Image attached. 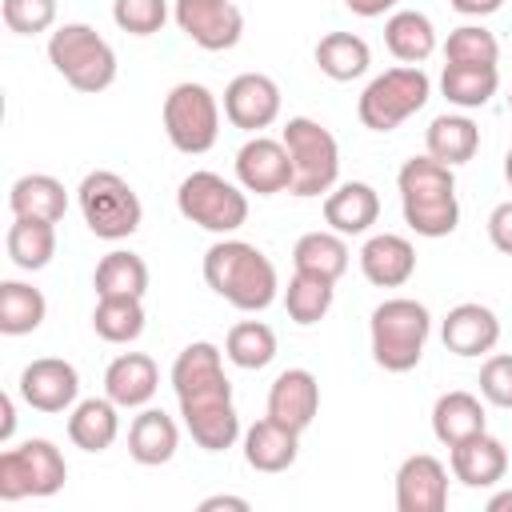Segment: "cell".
<instances>
[{"mask_svg":"<svg viewBox=\"0 0 512 512\" xmlns=\"http://www.w3.org/2000/svg\"><path fill=\"white\" fill-rule=\"evenodd\" d=\"M172 392L188 436L204 452H228L240 440V416L232 404V380L224 376V352L212 340H192L172 364Z\"/></svg>","mask_w":512,"mask_h":512,"instance_id":"obj_1","label":"cell"},{"mask_svg":"<svg viewBox=\"0 0 512 512\" xmlns=\"http://www.w3.org/2000/svg\"><path fill=\"white\" fill-rule=\"evenodd\" d=\"M204 284L240 312H264L280 296L276 264L236 236H224L204 252Z\"/></svg>","mask_w":512,"mask_h":512,"instance_id":"obj_2","label":"cell"},{"mask_svg":"<svg viewBox=\"0 0 512 512\" xmlns=\"http://www.w3.org/2000/svg\"><path fill=\"white\" fill-rule=\"evenodd\" d=\"M396 192L404 208V224L424 236L440 240L452 236L460 224V200H456V176L436 156H412L396 172Z\"/></svg>","mask_w":512,"mask_h":512,"instance_id":"obj_3","label":"cell"},{"mask_svg":"<svg viewBox=\"0 0 512 512\" xmlns=\"http://www.w3.org/2000/svg\"><path fill=\"white\" fill-rule=\"evenodd\" d=\"M432 336V312L412 296H388L372 308L368 340L372 360L384 372H412L424 356V344Z\"/></svg>","mask_w":512,"mask_h":512,"instance_id":"obj_4","label":"cell"},{"mask_svg":"<svg viewBox=\"0 0 512 512\" xmlns=\"http://www.w3.org/2000/svg\"><path fill=\"white\" fill-rule=\"evenodd\" d=\"M48 60H52V68H56L76 92H88V96L112 88L116 68H120L112 44H108L92 24H80V20L60 24V28L48 36Z\"/></svg>","mask_w":512,"mask_h":512,"instance_id":"obj_5","label":"cell"},{"mask_svg":"<svg viewBox=\"0 0 512 512\" xmlns=\"http://www.w3.org/2000/svg\"><path fill=\"white\" fill-rule=\"evenodd\" d=\"M432 96V80L420 64H400L368 80V88L356 100V116L368 132H392L408 116H416Z\"/></svg>","mask_w":512,"mask_h":512,"instance_id":"obj_6","label":"cell"},{"mask_svg":"<svg viewBox=\"0 0 512 512\" xmlns=\"http://www.w3.org/2000/svg\"><path fill=\"white\" fill-rule=\"evenodd\" d=\"M76 204H80L88 232L100 240H128L144 220V204H140L136 188L112 168L88 172L76 188Z\"/></svg>","mask_w":512,"mask_h":512,"instance_id":"obj_7","label":"cell"},{"mask_svg":"<svg viewBox=\"0 0 512 512\" xmlns=\"http://www.w3.org/2000/svg\"><path fill=\"white\" fill-rule=\"evenodd\" d=\"M284 148L292 156V196L308 200V196H320V192H332L336 188V176H340V144L336 136L312 120V116H292L284 124Z\"/></svg>","mask_w":512,"mask_h":512,"instance_id":"obj_8","label":"cell"},{"mask_svg":"<svg viewBox=\"0 0 512 512\" xmlns=\"http://www.w3.org/2000/svg\"><path fill=\"white\" fill-rule=\"evenodd\" d=\"M176 208L188 224L216 232V236H232L236 228H244L248 220V196L240 184L224 180L220 172H188L176 188Z\"/></svg>","mask_w":512,"mask_h":512,"instance_id":"obj_9","label":"cell"},{"mask_svg":"<svg viewBox=\"0 0 512 512\" xmlns=\"http://www.w3.org/2000/svg\"><path fill=\"white\" fill-rule=\"evenodd\" d=\"M164 132L172 140L176 152L184 156H204L216 136H220V100L212 96V88L184 80L164 96Z\"/></svg>","mask_w":512,"mask_h":512,"instance_id":"obj_10","label":"cell"},{"mask_svg":"<svg viewBox=\"0 0 512 512\" xmlns=\"http://www.w3.org/2000/svg\"><path fill=\"white\" fill-rule=\"evenodd\" d=\"M64 480H68L64 452L44 436H32L20 448L0 452V500L56 496L64 488Z\"/></svg>","mask_w":512,"mask_h":512,"instance_id":"obj_11","label":"cell"},{"mask_svg":"<svg viewBox=\"0 0 512 512\" xmlns=\"http://www.w3.org/2000/svg\"><path fill=\"white\" fill-rule=\"evenodd\" d=\"M172 20L204 52H228L244 36V12L232 0H176Z\"/></svg>","mask_w":512,"mask_h":512,"instance_id":"obj_12","label":"cell"},{"mask_svg":"<svg viewBox=\"0 0 512 512\" xmlns=\"http://www.w3.org/2000/svg\"><path fill=\"white\" fill-rule=\"evenodd\" d=\"M224 116L240 132H264L280 116V84L264 72H240L224 88Z\"/></svg>","mask_w":512,"mask_h":512,"instance_id":"obj_13","label":"cell"},{"mask_svg":"<svg viewBox=\"0 0 512 512\" xmlns=\"http://www.w3.org/2000/svg\"><path fill=\"white\" fill-rule=\"evenodd\" d=\"M236 180L244 192H256V196L288 192L292 188V156H288L284 140H272L260 132L252 140H244L236 152Z\"/></svg>","mask_w":512,"mask_h":512,"instance_id":"obj_14","label":"cell"},{"mask_svg":"<svg viewBox=\"0 0 512 512\" xmlns=\"http://www.w3.org/2000/svg\"><path fill=\"white\" fill-rule=\"evenodd\" d=\"M80 396V372L60 356H40L20 372V400L36 412H68Z\"/></svg>","mask_w":512,"mask_h":512,"instance_id":"obj_15","label":"cell"},{"mask_svg":"<svg viewBox=\"0 0 512 512\" xmlns=\"http://www.w3.org/2000/svg\"><path fill=\"white\" fill-rule=\"evenodd\" d=\"M396 508L400 512H444L448 508V468L416 452L396 468Z\"/></svg>","mask_w":512,"mask_h":512,"instance_id":"obj_16","label":"cell"},{"mask_svg":"<svg viewBox=\"0 0 512 512\" xmlns=\"http://www.w3.org/2000/svg\"><path fill=\"white\" fill-rule=\"evenodd\" d=\"M440 340L452 356H484L496 348L500 340V316L488 308V304H476V300H464L456 308H448L444 324H440Z\"/></svg>","mask_w":512,"mask_h":512,"instance_id":"obj_17","label":"cell"},{"mask_svg":"<svg viewBox=\"0 0 512 512\" xmlns=\"http://www.w3.org/2000/svg\"><path fill=\"white\" fill-rule=\"evenodd\" d=\"M320 412V380L308 368H284L268 388V416L292 432H304Z\"/></svg>","mask_w":512,"mask_h":512,"instance_id":"obj_18","label":"cell"},{"mask_svg":"<svg viewBox=\"0 0 512 512\" xmlns=\"http://www.w3.org/2000/svg\"><path fill=\"white\" fill-rule=\"evenodd\" d=\"M448 468H452V480H460L464 488H496L508 472V448L484 428L448 448Z\"/></svg>","mask_w":512,"mask_h":512,"instance_id":"obj_19","label":"cell"},{"mask_svg":"<svg viewBox=\"0 0 512 512\" xmlns=\"http://www.w3.org/2000/svg\"><path fill=\"white\" fill-rule=\"evenodd\" d=\"M360 272L376 288H404L416 276V248L400 232H376L360 248Z\"/></svg>","mask_w":512,"mask_h":512,"instance_id":"obj_20","label":"cell"},{"mask_svg":"<svg viewBox=\"0 0 512 512\" xmlns=\"http://www.w3.org/2000/svg\"><path fill=\"white\" fill-rule=\"evenodd\" d=\"M380 220V196L364 180H344L324 196V224L340 236H364Z\"/></svg>","mask_w":512,"mask_h":512,"instance_id":"obj_21","label":"cell"},{"mask_svg":"<svg viewBox=\"0 0 512 512\" xmlns=\"http://www.w3.org/2000/svg\"><path fill=\"white\" fill-rule=\"evenodd\" d=\"M160 388V368L144 352H120L104 368V396L120 408H144Z\"/></svg>","mask_w":512,"mask_h":512,"instance_id":"obj_22","label":"cell"},{"mask_svg":"<svg viewBox=\"0 0 512 512\" xmlns=\"http://www.w3.org/2000/svg\"><path fill=\"white\" fill-rule=\"evenodd\" d=\"M180 448V428L164 408H140L128 424V456L144 468H160L176 456Z\"/></svg>","mask_w":512,"mask_h":512,"instance_id":"obj_23","label":"cell"},{"mask_svg":"<svg viewBox=\"0 0 512 512\" xmlns=\"http://www.w3.org/2000/svg\"><path fill=\"white\" fill-rule=\"evenodd\" d=\"M296 456H300V432L276 424L272 416L256 420V424L244 432V464H248L252 472H268V476L288 472V468L296 464Z\"/></svg>","mask_w":512,"mask_h":512,"instance_id":"obj_24","label":"cell"},{"mask_svg":"<svg viewBox=\"0 0 512 512\" xmlns=\"http://www.w3.org/2000/svg\"><path fill=\"white\" fill-rule=\"evenodd\" d=\"M484 428H488V416H484V404H480L476 392L452 388V392L436 396V404H432V436L444 448H452V444H460V440H468V436H476Z\"/></svg>","mask_w":512,"mask_h":512,"instance_id":"obj_25","label":"cell"},{"mask_svg":"<svg viewBox=\"0 0 512 512\" xmlns=\"http://www.w3.org/2000/svg\"><path fill=\"white\" fill-rule=\"evenodd\" d=\"M120 436V404L108 396H88L72 404L68 416V440L84 452H104Z\"/></svg>","mask_w":512,"mask_h":512,"instance_id":"obj_26","label":"cell"},{"mask_svg":"<svg viewBox=\"0 0 512 512\" xmlns=\"http://www.w3.org/2000/svg\"><path fill=\"white\" fill-rule=\"evenodd\" d=\"M384 44L400 64H424L436 52V24L416 8H396L384 20Z\"/></svg>","mask_w":512,"mask_h":512,"instance_id":"obj_27","label":"cell"},{"mask_svg":"<svg viewBox=\"0 0 512 512\" xmlns=\"http://www.w3.org/2000/svg\"><path fill=\"white\" fill-rule=\"evenodd\" d=\"M8 208L12 216H32V220H52L60 224L68 212V192L56 176L48 172H28L8 188Z\"/></svg>","mask_w":512,"mask_h":512,"instance_id":"obj_28","label":"cell"},{"mask_svg":"<svg viewBox=\"0 0 512 512\" xmlns=\"http://www.w3.org/2000/svg\"><path fill=\"white\" fill-rule=\"evenodd\" d=\"M316 68L336 80V84H348V80H360L368 68H372V48L364 36L356 32H328L316 40Z\"/></svg>","mask_w":512,"mask_h":512,"instance_id":"obj_29","label":"cell"},{"mask_svg":"<svg viewBox=\"0 0 512 512\" xmlns=\"http://www.w3.org/2000/svg\"><path fill=\"white\" fill-rule=\"evenodd\" d=\"M424 148H428V156H436V160L448 164V168L468 164V160L476 156V148H480V128H476V120L464 116V112H444V116H436V120L428 124Z\"/></svg>","mask_w":512,"mask_h":512,"instance_id":"obj_30","label":"cell"},{"mask_svg":"<svg viewBox=\"0 0 512 512\" xmlns=\"http://www.w3.org/2000/svg\"><path fill=\"white\" fill-rule=\"evenodd\" d=\"M500 88V68L496 64H444L440 72V92L448 104L472 112L484 108Z\"/></svg>","mask_w":512,"mask_h":512,"instance_id":"obj_31","label":"cell"},{"mask_svg":"<svg viewBox=\"0 0 512 512\" xmlns=\"http://www.w3.org/2000/svg\"><path fill=\"white\" fill-rule=\"evenodd\" d=\"M348 240L340 232H304L292 248V264L296 272H308V276H324V280H340L348 272Z\"/></svg>","mask_w":512,"mask_h":512,"instance_id":"obj_32","label":"cell"},{"mask_svg":"<svg viewBox=\"0 0 512 512\" xmlns=\"http://www.w3.org/2000/svg\"><path fill=\"white\" fill-rule=\"evenodd\" d=\"M8 256L20 272H40L56 256V224L52 220H32V216H12L8 228Z\"/></svg>","mask_w":512,"mask_h":512,"instance_id":"obj_33","label":"cell"},{"mask_svg":"<svg viewBox=\"0 0 512 512\" xmlns=\"http://www.w3.org/2000/svg\"><path fill=\"white\" fill-rule=\"evenodd\" d=\"M92 288L96 296H140L148 292V264L144 256L128 252V248H112L108 256H100L96 272H92Z\"/></svg>","mask_w":512,"mask_h":512,"instance_id":"obj_34","label":"cell"},{"mask_svg":"<svg viewBox=\"0 0 512 512\" xmlns=\"http://www.w3.org/2000/svg\"><path fill=\"white\" fill-rule=\"evenodd\" d=\"M44 316H48V300L40 288H32L24 280L0 284V332L4 336H28L44 324Z\"/></svg>","mask_w":512,"mask_h":512,"instance_id":"obj_35","label":"cell"},{"mask_svg":"<svg viewBox=\"0 0 512 512\" xmlns=\"http://www.w3.org/2000/svg\"><path fill=\"white\" fill-rule=\"evenodd\" d=\"M92 328L108 344H132L144 332V300L140 296H96Z\"/></svg>","mask_w":512,"mask_h":512,"instance_id":"obj_36","label":"cell"},{"mask_svg":"<svg viewBox=\"0 0 512 512\" xmlns=\"http://www.w3.org/2000/svg\"><path fill=\"white\" fill-rule=\"evenodd\" d=\"M224 356L244 372H260L276 360V332L264 320H240L224 336Z\"/></svg>","mask_w":512,"mask_h":512,"instance_id":"obj_37","label":"cell"},{"mask_svg":"<svg viewBox=\"0 0 512 512\" xmlns=\"http://www.w3.org/2000/svg\"><path fill=\"white\" fill-rule=\"evenodd\" d=\"M336 300V284L324 280V276H308V272H292L288 288H284V308H288V320L308 328V324H320L328 316Z\"/></svg>","mask_w":512,"mask_h":512,"instance_id":"obj_38","label":"cell"},{"mask_svg":"<svg viewBox=\"0 0 512 512\" xmlns=\"http://www.w3.org/2000/svg\"><path fill=\"white\" fill-rule=\"evenodd\" d=\"M444 60L448 64H496L500 60V40L484 24H460L444 40Z\"/></svg>","mask_w":512,"mask_h":512,"instance_id":"obj_39","label":"cell"},{"mask_svg":"<svg viewBox=\"0 0 512 512\" xmlns=\"http://www.w3.org/2000/svg\"><path fill=\"white\" fill-rule=\"evenodd\" d=\"M112 20L128 36H156L168 20V0H112Z\"/></svg>","mask_w":512,"mask_h":512,"instance_id":"obj_40","label":"cell"},{"mask_svg":"<svg viewBox=\"0 0 512 512\" xmlns=\"http://www.w3.org/2000/svg\"><path fill=\"white\" fill-rule=\"evenodd\" d=\"M4 24L16 36H36L56 24V0H4Z\"/></svg>","mask_w":512,"mask_h":512,"instance_id":"obj_41","label":"cell"},{"mask_svg":"<svg viewBox=\"0 0 512 512\" xmlns=\"http://www.w3.org/2000/svg\"><path fill=\"white\" fill-rule=\"evenodd\" d=\"M480 396L496 408H512V356L508 352H496L480 364Z\"/></svg>","mask_w":512,"mask_h":512,"instance_id":"obj_42","label":"cell"},{"mask_svg":"<svg viewBox=\"0 0 512 512\" xmlns=\"http://www.w3.org/2000/svg\"><path fill=\"white\" fill-rule=\"evenodd\" d=\"M488 240H492L496 252L512 256V200H504L488 212Z\"/></svg>","mask_w":512,"mask_h":512,"instance_id":"obj_43","label":"cell"},{"mask_svg":"<svg viewBox=\"0 0 512 512\" xmlns=\"http://www.w3.org/2000/svg\"><path fill=\"white\" fill-rule=\"evenodd\" d=\"M400 0H344V8L352 12V16H364V20H376V16H384V12H392Z\"/></svg>","mask_w":512,"mask_h":512,"instance_id":"obj_44","label":"cell"},{"mask_svg":"<svg viewBox=\"0 0 512 512\" xmlns=\"http://www.w3.org/2000/svg\"><path fill=\"white\" fill-rule=\"evenodd\" d=\"M460 16H492V12H500V4L504 0H448Z\"/></svg>","mask_w":512,"mask_h":512,"instance_id":"obj_45","label":"cell"},{"mask_svg":"<svg viewBox=\"0 0 512 512\" xmlns=\"http://www.w3.org/2000/svg\"><path fill=\"white\" fill-rule=\"evenodd\" d=\"M220 508H232V512H248L252 504L244 500V496H208V500H200V512H220Z\"/></svg>","mask_w":512,"mask_h":512,"instance_id":"obj_46","label":"cell"},{"mask_svg":"<svg viewBox=\"0 0 512 512\" xmlns=\"http://www.w3.org/2000/svg\"><path fill=\"white\" fill-rule=\"evenodd\" d=\"M0 416H4V420H0V444H8V440H12V432H16V404H12V396H8V392L0 396Z\"/></svg>","mask_w":512,"mask_h":512,"instance_id":"obj_47","label":"cell"},{"mask_svg":"<svg viewBox=\"0 0 512 512\" xmlns=\"http://www.w3.org/2000/svg\"><path fill=\"white\" fill-rule=\"evenodd\" d=\"M488 512H512V488H504V492H496V496L488 500Z\"/></svg>","mask_w":512,"mask_h":512,"instance_id":"obj_48","label":"cell"},{"mask_svg":"<svg viewBox=\"0 0 512 512\" xmlns=\"http://www.w3.org/2000/svg\"><path fill=\"white\" fill-rule=\"evenodd\" d=\"M504 180H508V188H512V148L504 152Z\"/></svg>","mask_w":512,"mask_h":512,"instance_id":"obj_49","label":"cell"},{"mask_svg":"<svg viewBox=\"0 0 512 512\" xmlns=\"http://www.w3.org/2000/svg\"><path fill=\"white\" fill-rule=\"evenodd\" d=\"M508 112H512V96H508Z\"/></svg>","mask_w":512,"mask_h":512,"instance_id":"obj_50","label":"cell"}]
</instances>
